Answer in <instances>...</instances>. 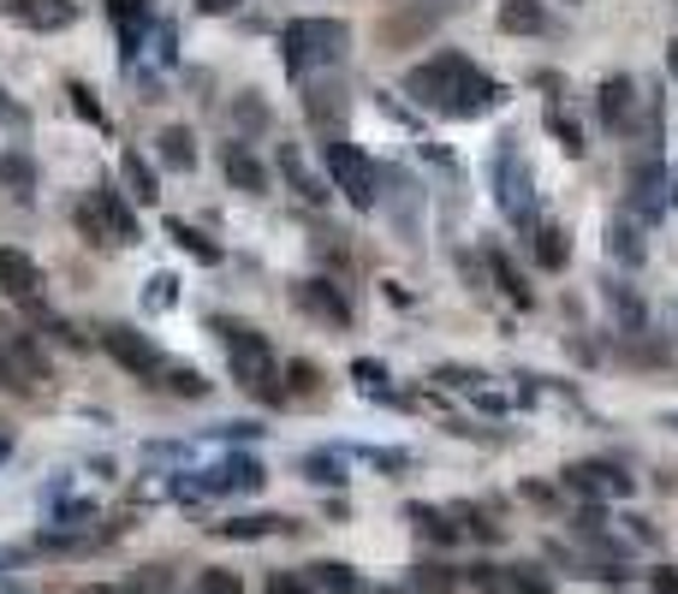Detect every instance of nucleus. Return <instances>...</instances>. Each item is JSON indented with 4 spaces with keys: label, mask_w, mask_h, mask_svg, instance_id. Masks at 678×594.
Returning <instances> with one entry per match:
<instances>
[{
    "label": "nucleus",
    "mask_w": 678,
    "mask_h": 594,
    "mask_svg": "<svg viewBox=\"0 0 678 594\" xmlns=\"http://www.w3.org/2000/svg\"><path fill=\"white\" fill-rule=\"evenodd\" d=\"M78 226H83V238H90L96 250H114V244H119V238H114V226L101 220V208H96V197H83V202H78Z\"/></svg>",
    "instance_id": "nucleus-27"
},
{
    "label": "nucleus",
    "mask_w": 678,
    "mask_h": 594,
    "mask_svg": "<svg viewBox=\"0 0 678 594\" xmlns=\"http://www.w3.org/2000/svg\"><path fill=\"white\" fill-rule=\"evenodd\" d=\"M405 90L423 101L429 113H452V119H476V113H489L494 101H507V83L476 72L464 55H441V60L416 66V72L405 78Z\"/></svg>",
    "instance_id": "nucleus-1"
},
{
    "label": "nucleus",
    "mask_w": 678,
    "mask_h": 594,
    "mask_svg": "<svg viewBox=\"0 0 678 594\" xmlns=\"http://www.w3.org/2000/svg\"><path fill=\"white\" fill-rule=\"evenodd\" d=\"M72 108H78L83 119H90V126H101V108H96V96L83 90V83H72Z\"/></svg>",
    "instance_id": "nucleus-42"
},
{
    "label": "nucleus",
    "mask_w": 678,
    "mask_h": 594,
    "mask_svg": "<svg viewBox=\"0 0 678 594\" xmlns=\"http://www.w3.org/2000/svg\"><path fill=\"white\" fill-rule=\"evenodd\" d=\"M173 588V571L167 565H144L131 576V588H119V594H167Z\"/></svg>",
    "instance_id": "nucleus-31"
},
{
    "label": "nucleus",
    "mask_w": 678,
    "mask_h": 594,
    "mask_svg": "<svg viewBox=\"0 0 678 594\" xmlns=\"http://www.w3.org/2000/svg\"><path fill=\"white\" fill-rule=\"evenodd\" d=\"M322 161H327V172H334V185L363 208V215H370V208L381 202V197H375V161H370V155H357L352 143H345V137H327Z\"/></svg>",
    "instance_id": "nucleus-5"
},
{
    "label": "nucleus",
    "mask_w": 678,
    "mask_h": 594,
    "mask_svg": "<svg viewBox=\"0 0 678 594\" xmlns=\"http://www.w3.org/2000/svg\"><path fill=\"white\" fill-rule=\"evenodd\" d=\"M548 126H553V131H560V143H566V155H583V131H578V126H571V119H566L560 108H553V113H548Z\"/></svg>",
    "instance_id": "nucleus-37"
},
{
    "label": "nucleus",
    "mask_w": 678,
    "mask_h": 594,
    "mask_svg": "<svg viewBox=\"0 0 678 594\" xmlns=\"http://www.w3.org/2000/svg\"><path fill=\"white\" fill-rule=\"evenodd\" d=\"M197 594H203V588H197Z\"/></svg>",
    "instance_id": "nucleus-50"
},
{
    "label": "nucleus",
    "mask_w": 678,
    "mask_h": 594,
    "mask_svg": "<svg viewBox=\"0 0 678 594\" xmlns=\"http://www.w3.org/2000/svg\"><path fill=\"white\" fill-rule=\"evenodd\" d=\"M411 594H459V571L441 558H423V565H411Z\"/></svg>",
    "instance_id": "nucleus-18"
},
{
    "label": "nucleus",
    "mask_w": 678,
    "mask_h": 594,
    "mask_svg": "<svg viewBox=\"0 0 678 594\" xmlns=\"http://www.w3.org/2000/svg\"><path fill=\"white\" fill-rule=\"evenodd\" d=\"M601 297H607V309H613V321L625 334H642V327H649V304H642L625 279H601Z\"/></svg>",
    "instance_id": "nucleus-11"
},
{
    "label": "nucleus",
    "mask_w": 678,
    "mask_h": 594,
    "mask_svg": "<svg viewBox=\"0 0 678 594\" xmlns=\"http://www.w3.org/2000/svg\"><path fill=\"white\" fill-rule=\"evenodd\" d=\"M167 387H173V393H179V398H203V393H208L197 369H173V375H167Z\"/></svg>",
    "instance_id": "nucleus-38"
},
{
    "label": "nucleus",
    "mask_w": 678,
    "mask_h": 594,
    "mask_svg": "<svg viewBox=\"0 0 678 594\" xmlns=\"http://www.w3.org/2000/svg\"><path fill=\"white\" fill-rule=\"evenodd\" d=\"M208 19H226V12H238V0H197Z\"/></svg>",
    "instance_id": "nucleus-46"
},
{
    "label": "nucleus",
    "mask_w": 678,
    "mask_h": 594,
    "mask_svg": "<svg viewBox=\"0 0 678 594\" xmlns=\"http://www.w3.org/2000/svg\"><path fill=\"white\" fill-rule=\"evenodd\" d=\"M281 172H286V179H292V190H298L304 202H322V197H327V190H322V179H316V172L304 167V155L292 149V143L281 149Z\"/></svg>",
    "instance_id": "nucleus-20"
},
{
    "label": "nucleus",
    "mask_w": 678,
    "mask_h": 594,
    "mask_svg": "<svg viewBox=\"0 0 678 594\" xmlns=\"http://www.w3.org/2000/svg\"><path fill=\"white\" fill-rule=\"evenodd\" d=\"M0 291H7L12 304H37L42 297V268L24 250H12V244H0Z\"/></svg>",
    "instance_id": "nucleus-9"
},
{
    "label": "nucleus",
    "mask_w": 678,
    "mask_h": 594,
    "mask_svg": "<svg viewBox=\"0 0 678 594\" xmlns=\"http://www.w3.org/2000/svg\"><path fill=\"white\" fill-rule=\"evenodd\" d=\"M7 594H19V588H7Z\"/></svg>",
    "instance_id": "nucleus-49"
},
{
    "label": "nucleus",
    "mask_w": 678,
    "mask_h": 594,
    "mask_svg": "<svg viewBox=\"0 0 678 594\" xmlns=\"http://www.w3.org/2000/svg\"><path fill=\"white\" fill-rule=\"evenodd\" d=\"M292 304L322 327H352V304H345L340 286H327V279H298V286H292Z\"/></svg>",
    "instance_id": "nucleus-7"
},
{
    "label": "nucleus",
    "mask_w": 678,
    "mask_h": 594,
    "mask_svg": "<svg viewBox=\"0 0 678 594\" xmlns=\"http://www.w3.org/2000/svg\"><path fill=\"white\" fill-rule=\"evenodd\" d=\"M434 380H441V387H464V393H476V369H464V363H441V369H434Z\"/></svg>",
    "instance_id": "nucleus-36"
},
{
    "label": "nucleus",
    "mask_w": 678,
    "mask_h": 594,
    "mask_svg": "<svg viewBox=\"0 0 678 594\" xmlns=\"http://www.w3.org/2000/svg\"><path fill=\"white\" fill-rule=\"evenodd\" d=\"M471 583H476L482 594H500V588H507V571H494V565H476V571H471Z\"/></svg>",
    "instance_id": "nucleus-41"
},
{
    "label": "nucleus",
    "mask_w": 678,
    "mask_h": 594,
    "mask_svg": "<svg viewBox=\"0 0 678 594\" xmlns=\"http://www.w3.org/2000/svg\"><path fill=\"white\" fill-rule=\"evenodd\" d=\"M167 232H173V238H179V244H185V250H190V256H197V261H220V244H208L203 232H190V226H185V220H167Z\"/></svg>",
    "instance_id": "nucleus-30"
},
{
    "label": "nucleus",
    "mask_w": 678,
    "mask_h": 594,
    "mask_svg": "<svg viewBox=\"0 0 678 594\" xmlns=\"http://www.w3.org/2000/svg\"><path fill=\"white\" fill-rule=\"evenodd\" d=\"M90 197H96V208H101V220L114 226V238H119V244H137V238H144V232H137V215H131V208H126V202L114 197V190H90Z\"/></svg>",
    "instance_id": "nucleus-19"
},
{
    "label": "nucleus",
    "mask_w": 678,
    "mask_h": 594,
    "mask_svg": "<svg viewBox=\"0 0 678 594\" xmlns=\"http://www.w3.org/2000/svg\"><path fill=\"white\" fill-rule=\"evenodd\" d=\"M649 588H655V594H678V571H655Z\"/></svg>",
    "instance_id": "nucleus-45"
},
{
    "label": "nucleus",
    "mask_w": 678,
    "mask_h": 594,
    "mask_svg": "<svg viewBox=\"0 0 678 594\" xmlns=\"http://www.w3.org/2000/svg\"><path fill=\"white\" fill-rule=\"evenodd\" d=\"M203 594H245V583H238L233 571H220V565H215V571L203 576Z\"/></svg>",
    "instance_id": "nucleus-40"
},
{
    "label": "nucleus",
    "mask_w": 678,
    "mask_h": 594,
    "mask_svg": "<svg viewBox=\"0 0 678 594\" xmlns=\"http://www.w3.org/2000/svg\"><path fill=\"white\" fill-rule=\"evenodd\" d=\"M304 476H309V482H322V487H340V482H345V469H340V458H304Z\"/></svg>",
    "instance_id": "nucleus-35"
},
{
    "label": "nucleus",
    "mask_w": 678,
    "mask_h": 594,
    "mask_svg": "<svg viewBox=\"0 0 678 594\" xmlns=\"http://www.w3.org/2000/svg\"><path fill=\"white\" fill-rule=\"evenodd\" d=\"M566 482L578 487V494H607V499H631V494H637V482L625 476L619 464H601V458L571 464V469H566Z\"/></svg>",
    "instance_id": "nucleus-8"
},
{
    "label": "nucleus",
    "mask_w": 678,
    "mask_h": 594,
    "mask_svg": "<svg viewBox=\"0 0 678 594\" xmlns=\"http://www.w3.org/2000/svg\"><path fill=\"white\" fill-rule=\"evenodd\" d=\"M72 594H119V588H108V583H83V588H72Z\"/></svg>",
    "instance_id": "nucleus-48"
},
{
    "label": "nucleus",
    "mask_w": 678,
    "mask_h": 594,
    "mask_svg": "<svg viewBox=\"0 0 678 594\" xmlns=\"http://www.w3.org/2000/svg\"><path fill=\"white\" fill-rule=\"evenodd\" d=\"M30 179H37V172H30V161H24L19 149H7V155H0V185H7L12 197H30Z\"/></svg>",
    "instance_id": "nucleus-29"
},
{
    "label": "nucleus",
    "mask_w": 678,
    "mask_h": 594,
    "mask_svg": "<svg viewBox=\"0 0 678 594\" xmlns=\"http://www.w3.org/2000/svg\"><path fill=\"white\" fill-rule=\"evenodd\" d=\"M215 535H226V541H263V535H281V529H292V517H274V512H263V517H226V523H208Z\"/></svg>",
    "instance_id": "nucleus-15"
},
{
    "label": "nucleus",
    "mask_w": 678,
    "mask_h": 594,
    "mask_svg": "<svg viewBox=\"0 0 678 594\" xmlns=\"http://www.w3.org/2000/svg\"><path fill=\"white\" fill-rule=\"evenodd\" d=\"M7 19L24 30H66L78 19V7L72 0H7Z\"/></svg>",
    "instance_id": "nucleus-10"
},
{
    "label": "nucleus",
    "mask_w": 678,
    "mask_h": 594,
    "mask_svg": "<svg viewBox=\"0 0 678 594\" xmlns=\"http://www.w3.org/2000/svg\"><path fill=\"white\" fill-rule=\"evenodd\" d=\"M530 250H535V261H542V268H566V261H571V244H566L560 226H535V232H530Z\"/></svg>",
    "instance_id": "nucleus-21"
},
{
    "label": "nucleus",
    "mask_w": 678,
    "mask_h": 594,
    "mask_svg": "<svg viewBox=\"0 0 678 594\" xmlns=\"http://www.w3.org/2000/svg\"><path fill=\"white\" fill-rule=\"evenodd\" d=\"M489 261H494V279H500V291H507V297H512L518 309H530V304H535V291L524 286V274L512 268V256H500V250H494Z\"/></svg>",
    "instance_id": "nucleus-25"
},
{
    "label": "nucleus",
    "mask_w": 678,
    "mask_h": 594,
    "mask_svg": "<svg viewBox=\"0 0 678 594\" xmlns=\"http://www.w3.org/2000/svg\"><path fill=\"white\" fill-rule=\"evenodd\" d=\"M304 113L316 119V126L334 131V126H340V113H345V90H309V96H304Z\"/></svg>",
    "instance_id": "nucleus-26"
},
{
    "label": "nucleus",
    "mask_w": 678,
    "mask_h": 594,
    "mask_svg": "<svg viewBox=\"0 0 678 594\" xmlns=\"http://www.w3.org/2000/svg\"><path fill=\"white\" fill-rule=\"evenodd\" d=\"M286 42V78H316L327 72V66L345 60V48H352V30H345V19H292L281 30Z\"/></svg>",
    "instance_id": "nucleus-2"
},
{
    "label": "nucleus",
    "mask_w": 678,
    "mask_h": 594,
    "mask_svg": "<svg viewBox=\"0 0 678 594\" xmlns=\"http://www.w3.org/2000/svg\"><path fill=\"white\" fill-rule=\"evenodd\" d=\"M500 30H507V37H542L548 30L542 0H500Z\"/></svg>",
    "instance_id": "nucleus-14"
},
{
    "label": "nucleus",
    "mask_w": 678,
    "mask_h": 594,
    "mask_svg": "<svg viewBox=\"0 0 678 594\" xmlns=\"http://www.w3.org/2000/svg\"><path fill=\"white\" fill-rule=\"evenodd\" d=\"M607 256L619 261V268H642V256H649V244H642L637 220H607Z\"/></svg>",
    "instance_id": "nucleus-13"
},
{
    "label": "nucleus",
    "mask_w": 678,
    "mask_h": 594,
    "mask_svg": "<svg viewBox=\"0 0 678 594\" xmlns=\"http://www.w3.org/2000/svg\"><path fill=\"white\" fill-rule=\"evenodd\" d=\"M119 167H126V179H131V197H137V202H155V197H161V179L149 172V161H144L137 149L119 155Z\"/></svg>",
    "instance_id": "nucleus-22"
},
{
    "label": "nucleus",
    "mask_w": 678,
    "mask_h": 594,
    "mask_svg": "<svg viewBox=\"0 0 678 594\" xmlns=\"http://www.w3.org/2000/svg\"><path fill=\"white\" fill-rule=\"evenodd\" d=\"M220 167H226V179H233L238 190H250V197H263V190H268V167L256 161L245 143H226L220 149Z\"/></svg>",
    "instance_id": "nucleus-12"
},
{
    "label": "nucleus",
    "mask_w": 678,
    "mask_h": 594,
    "mask_svg": "<svg viewBox=\"0 0 678 594\" xmlns=\"http://www.w3.org/2000/svg\"><path fill=\"white\" fill-rule=\"evenodd\" d=\"M601 126H613V131L631 126V78H607L601 83Z\"/></svg>",
    "instance_id": "nucleus-17"
},
{
    "label": "nucleus",
    "mask_w": 678,
    "mask_h": 594,
    "mask_svg": "<svg viewBox=\"0 0 678 594\" xmlns=\"http://www.w3.org/2000/svg\"><path fill=\"white\" fill-rule=\"evenodd\" d=\"M263 594H309V583H304L298 571H274L268 583H263Z\"/></svg>",
    "instance_id": "nucleus-39"
},
{
    "label": "nucleus",
    "mask_w": 678,
    "mask_h": 594,
    "mask_svg": "<svg viewBox=\"0 0 678 594\" xmlns=\"http://www.w3.org/2000/svg\"><path fill=\"white\" fill-rule=\"evenodd\" d=\"M108 12H114V24H119V37H126V42L144 37V24H149V0H108Z\"/></svg>",
    "instance_id": "nucleus-24"
},
{
    "label": "nucleus",
    "mask_w": 678,
    "mask_h": 594,
    "mask_svg": "<svg viewBox=\"0 0 678 594\" xmlns=\"http://www.w3.org/2000/svg\"><path fill=\"white\" fill-rule=\"evenodd\" d=\"M263 482H268V469L256 464V458H233V464H226V476H220V482H208V487H215V494H226V487L250 494V487H263Z\"/></svg>",
    "instance_id": "nucleus-23"
},
{
    "label": "nucleus",
    "mask_w": 678,
    "mask_h": 594,
    "mask_svg": "<svg viewBox=\"0 0 678 594\" xmlns=\"http://www.w3.org/2000/svg\"><path fill=\"white\" fill-rule=\"evenodd\" d=\"M101 352H108L126 375L137 380H155V375H167V357H161V345H155L149 334H137V327H101Z\"/></svg>",
    "instance_id": "nucleus-6"
},
{
    "label": "nucleus",
    "mask_w": 678,
    "mask_h": 594,
    "mask_svg": "<svg viewBox=\"0 0 678 594\" xmlns=\"http://www.w3.org/2000/svg\"><path fill=\"white\" fill-rule=\"evenodd\" d=\"M309 583H322L327 594H357V576L340 565V558H322V565H309Z\"/></svg>",
    "instance_id": "nucleus-28"
},
{
    "label": "nucleus",
    "mask_w": 678,
    "mask_h": 594,
    "mask_svg": "<svg viewBox=\"0 0 678 594\" xmlns=\"http://www.w3.org/2000/svg\"><path fill=\"white\" fill-rule=\"evenodd\" d=\"M667 72H672V78H678V37H672V42H667Z\"/></svg>",
    "instance_id": "nucleus-47"
},
{
    "label": "nucleus",
    "mask_w": 678,
    "mask_h": 594,
    "mask_svg": "<svg viewBox=\"0 0 678 594\" xmlns=\"http://www.w3.org/2000/svg\"><path fill=\"white\" fill-rule=\"evenodd\" d=\"M215 334H220V345H226V357H233V380L245 387L250 398H263V405H281L286 398V387L274 380V352H268V339L256 334V327H245V321H215Z\"/></svg>",
    "instance_id": "nucleus-3"
},
{
    "label": "nucleus",
    "mask_w": 678,
    "mask_h": 594,
    "mask_svg": "<svg viewBox=\"0 0 678 594\" xmlns=\"http://www.w3.org/2000/svg\"><path fill=\"white\" fill-rule=\"evenodd\" d=\"M173 304H179V279H173V274H155L149 291H144V309H173Z\"/></svg>",
    "instance_id": "nucleus-32"
},
{
    "label": "nucleus",
    "mask_w": 678,
    "mask_h": 594,
    "mask_svg": "<svg viewBox=\"0 0 678 594\" xmlns=\"http://www.w3.org/2000/svg\"><path fill=\"white\" fill-rule=\"evenodd\" d=\"M507 588H518V594H553V583L535 565H512L507 571Z\"/></svg>",
    "instance_id": "nucleus-33"
},
{
    "label": "nucleus",
    "mask_w": 678,
    "mask_h": 594,
    "mask_svg": "<svg viewBox=\"0 0 678 594\" xmlns=\"http://www.w3.org/2000/svg\"><path fill=\"white\" fill-rule=\"evenodd\" d=\"M155 149H161L167 172H190V167H197V137H190L185 126H167L161 137H155Z\"/></svg>",
    "instance_id": "nucleus-16"
},
{
    "label": "nucleus",
    "mask_w": 678,
    "mask_h": 594,
    "mask_svg": "<svg viewBox=\"0 0 678 594\" xmlns=\"http://www.w3.org/2000/svg\"><path fill=\"white\" fill-rule=\"evenodd\" d=\"M494 202L518 232H535V172L524 161L518 143H500L494 149Z\"/></svg>",
    "instance_id": "nucleus-4"
},
{
    "label": "nucleus",
    "mask_w": 678,
    "mask_h": 594,
    "mask_svg": "<svg viewBox=\"0 0 678 594\" xmlns=\"http://www.w3.org/2000/svg\"><path fill=\"white\" fill-rule=\"evenodd\" d=\"M233 113H238V126H245V131H268V101L238 96V101H233Z\"/></svg>",
    "instance_id": "nucleus-34"
},
{
    "label": "nucleus",
    "mask_w": 678,
    "mask_h": 594,
    "mask_svg": "<svg viewBox=\"0 0 678 594\" xmlns=\"http://www.w3.org/2000/svg\"><path fill=\"white\" fill-rule=\"evenodd\" d=\"M286 375H292V387H316V380H322V375H316V363H292Z\"/></svg>",
    "instance_id": "nucleus-43"
},
{
    "label": "nucleus",
    "mask_w": 678,
    "mask_h": 594,
    "mask_svg": "<svg viewBox=\"0 0 678 594\" xmlns=\"http://www.w3.org/2000/svg\"><path fill=\"white\" fill-rule=\"evenodd\" d=\"M352 380H370L375 387V380H387V369H381V363H352Z\"/></svg>",
    "instance_id": "nucleus-44"
}]
</instances>
